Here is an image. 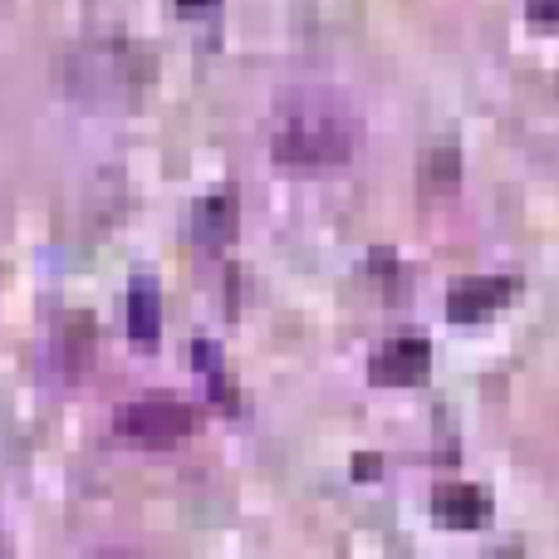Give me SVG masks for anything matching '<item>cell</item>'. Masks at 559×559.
I'll use <instances>...</instances> for the list:
<instances>
[{
    "instance_id": "cell-1",
    "label": "cell",
    "mask_w": 559,
    "mask_h": 559,
    "mask_svg": "<svg viewBox=\"0 0 559 559\" xmlns=\"http://www.w3.org/2000/svg\"><path fill=\"white\" fill-rule=\"evenodd\" d=\"M364 118L334 88H295L275 104L271 157L285 167H338L358 153Z\"/></svg>"
},
{
    "instance_id": "cell-2",
    "label": "cell",
    "mask_w": 559,
    "mask_h": 559,
    "mask_svg": "<svg viewBox=\"0 0 559 559\" xmlns=\"http://www.w3.org/2000/svg\"><path fill=\"white\" fill-rule=\"evenodd\" d=\"M64 84L84 104H138L153 84V55L133 39H88L64 64Z\"/></svg>"
},
{
    "instance_id": "cell-3",
    "label": "cell",
    "mask_w": 559,
    "mask_h": 559,
    "mask_svg": "<svg viewBox=\"0 0 559 559\" xmlns=\"http://www.w3.org/2000/svg\"><path fill=\"white\" fill-rule=\"evenodd\" d=\"M114 427L118 437H133V442H147V447H167V442H182L187 432L197 427V413L182 403V397H138V403H123L114 413Z\"/></svg>"
},
{
    "instance_id": "cell-4",
    "label": "cell",
    "mask_w": 559,
    "mask_h": 559,
    "mask_svg": "<svg viewBox=\"0 0 559 559\" xmlns=\"http://www.w3.org/2000/svg\"><path fill=\"white\" fill-rule=\"evenodd\" d=\"M427 373H432V344H427L417 329L388 338V344L368 358V378H373L378 388H413V383H423Z\"/></svg>"
},
{
    "instance_id": "cell-5",
    "label": "cell",
    "mask_w": 559,
    "mask_h": 559,
    "mask_svg": "<svg viewBox=\"0 0 559 559\" xmlns=\"http://www.w3.org/2000/svg\"><path fill=\"white\" fill-rule=\"evenodd\" d=\"M515 280L511 275H466L452 285V295H447V319H456V324H476V319L496 314V309H506L515 299Z\"/></svg>"
},
{
    "instance_id": "cell-6",
    "label": "cell",
    "mask_w": 559,
    "mask_h": 559,
    "mask_svg": "<svg viewBox=\"0 0 559 559\" xmlns=\"http://www.w3.org/2000/svg\"><path fill=\"white\" fill-rule=\"evenodd\" d=\"M432 515L442 525H452V531H476V525L491 515V491L486 486H442V491L432 496Z\"/></svg>"
},
{
    "instance_id": "cell-7",
    "label": "cell",
    "mask_w": 559,
    "mask_h": 559,
    "mask_svg": "<svg viewBox=\"0 0 559 559\" xmlns=\"http://www.w3.org/2000/svg\"><path fill=\"white\" fill-rule=\"evenodd\" d=\"M192 236L202 246H226L236 236V197H206L192 206Z\"/></svg>"
},
{
    "instance_id": "cell-8",
    "label": "cell",
    "mask_w": 559,
    "mask_h": 559,
    "mask_svg": "<svg viewBox=\"0 0 559 559\" xmlns=\"http://www.w3.org/2000/svg\"><path fill=\"white\" fill-rule=\"evenodd\" d=\"M123 314H128V334L157 338V329H163V295H157L153 280H133V285H128Z\"/></svg>"
},
{
    "instance_id": "cell-9",
    "label": "cell",
    "mask_w": 559,
    "mask_h": 559,
    "mask_svg": "<svg viewBox=\"0 0 559 559\" xmlns=\"http://www.w3.org/2000/svg\"><path fill=\"white\" fill-rule=\"evenodd\" d=\"M182 10H206V5H216V0H177Z\"/></svg>"
},
{
    "instance_id": "cell-10",
    "label": "cell",
    "mask_w": 559,
    "mask_h": 559,
    "mask_svg": "<svg viewBox=\"0 0 559 559\" xmlns=\"http://www.w3.org/2000/svg\"><path fill=\"white\" fill-rule=\"evenodd\" d=\"M94 559H133V555H123V550H104V555H94Z\"/></svg>"
}]
</instances>
